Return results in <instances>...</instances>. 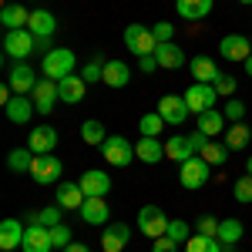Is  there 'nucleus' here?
Returning <instances> with one entry per match:
<instances>
[{"instance_id": "10", "label": "nucleus", "mask_w": 252, "mask_h": 252, "mask_svg": "<svg viewBox=\"0 0 252 252\" xmlns=\"http://www.w3.org/2000/svg\"><path fill=\"white\" fill-rule=\"evenodd\" d=\"M158 115L165 118V125H172V128H182V125H185V118L192 115V111H189L185 97H178V94H165L161 101H158Z\"/></svg>"}, {"instance_id": "52", "label": "nucleus", "mask_w": 252, "mask_h": 252, "mask_svg": "<svg viewBox=\"0 0 252 252\" xmlns=\"http://www.w3.org/2000/svg\"><path fill=\"white\" fill-rule=\"evenodd\" d=\"M239 3H252V0H239Z\"/></svg>"}, {"instance_id": "4", "label": "nucleus", "mask_w": 252, "mask_h": 252, "mask_svg": "<svg viewBox=\"0 0 252 252\" xmlns=\"http://www.w3.org/2000/svg\"><path fill=\"white\" fill-rule=\"evenodd\" d=\"M182 97H185V104H189L192 115H205V111H212V108H215L219 91H215V84H202V81H195Z\"/></svg>"}, {"instance_id": "33", "label": "nucleus", "mask_w": 252, "mask_h": 252, "mask_svg": "<svg viewBox=\"0 0 252 252\" xmlns=\"http://www.w3.org/2000/svg\"><path fill=\"white\" fill-rule=\"evenodd\" d=\"M81 138H84V145H104L108 141V131H104V125L97 121V118H88L84 125H81Z\"/></svg>"}, {"instance_id": "39", "label": "nucleus", "mask_w": 252, "mask_h": 252, "mask_svg": "<svg viewBox=\"0 0 252 252\" xmlns=\"http://www.w3.org/2000/svg\"><path fill=\"white\" fill-rule=\"evenodd\" d=\"M51 242H54V249L64 252L67 246H71V242H74V232H71V229L61 222V225H54V229H51Z\"/></svg>"}, {"instance_id": "19", "label": "nucleus", "mask_w": 252, "mask_h": 252, "mask_svg": "<svg viewBox=\"0 0 252 252\" xmlns=\"http://www.w3.org/2000/svg\"><path fill=\"white\" fill-rule=\"evenodd\" d=\"M84 91H88V81L81 78V74H67V78L58 81V94L67 104H81L84 101Z\"/></svg>"}, {"instance_id": "51", "label": "nucleus", "mask_w": 252, "mask_h": 252, "mask_svg": "<svg viewBox=\"0 0 252 252\" xmlns=\"http://www.w3.org/2000/svg\"><path fill=\"white\" fill-rule=\"evenodd\" d=\"M246 175H252V155L246 158Z\"/></svg>"}, {"instance_id": "40", "label": "nucleus", "mask_w": 252, "mask_h": 252, "mask_svg": "<svg viewBox=\"0 0 252 252\" xmlns=\"http://www.w3.org/2000/svg\"><path fill=\"white\" fill-rule=\"evenodd\" d=\"M104 64H108V61H88V64H84V67H81V78L88 81V84H94V81H101L104 78Z\"/></svg>"}, {"instance_id": "6", "label": "nucleus", "mask_w": 252, "mask_h": 252, "mask_svg": "<svg viewBox=\"0 0 252 252\" xmlns=\"http://www.w3.org/2000/svg\"><path fill=\"white\" fill-rule=\"evenodd\" d=\"M209 172H212V165H209L202 155H195V158H189V161H182L178 182H182V189L195 192V189H202V185L209 182Z\"/></svg>"}, {"instance_id": "7", "label": "nucleus", "mask_w": 252, "mask_h": 252, "mask_svg": "<svg viewBox=\"0 0 252 252\" xmlns=\"http://www.w3.org/2000/svg\"><path fill=\"white\" fill-rule=\"evenodd\" d=\"M168 215L161 212L158 205H145L141 212H138V229H141V235H148V239H161V235L168 232Z\"/></svg>"}, {"instance_id": "45", "label": "nucleus", "mask_w": 252, "mask_h": 252, "mask_svg": "<svg viewBox=\"0 0 252 252\" xmlns=\"http://www.w3.org/2000/svg\"><path fill=\"white\" fill-rule=\"evenodd\" d=\"M152 34H155V40H158V44H172V37H175V27L161 20V24H155V27H152Z\"/></svg>"}, {"instance_id": "28", "label": "nucleus", "mask_w": 252, "mask_h": 252, "mask_svg": "<svg viewBox=\"0 0 252 252\" xmlns=\"http://www.w3.org/2000/svg\"><path fill=\"white\" fill-rule=\"evenodd\" d=\"M27 31L34 34V37H51L54 31H58V20L51 10H34L31 14V24H27Z\"/></svg>"}, {"instance_id": "49", "label": "nucleus", "mask_w": 252, "mask_h": 252, "mask_svg": "<svg viewBox=\"0 0 252 252\" xmlns=\"http://www.w3.org/2000/svg\"><path fill=\"white\" fill-rule=\"evenodd\" d=\"M64 252H91V249H88L84 242H71V246H67V249H64Z\"/></svg>"}, {"instance_id": "48", "label": "nucleus", "mask_w": 252, "mask_h": 252, "mask_svg": "<svg viewBox=\"0 0 252 252\" xmlns=\"http://www.w3.org/2000/svg\"><path fill=\"white\" fill-rule=\"evenodd\" d=\"M158 67V58L155 54H145V58H138V71H145V74H152Z\"/></svg>"}, {"instance_id": "14", "label": "nucleus", "mask_w": 252, "mask_h": 252, "mask_svg": "<svg viewBox=\"0 0 252 252\" xmlns=\"http://www.w3.org/2000/svg\"><path fill=\"white\" fill-rule=\"evenodd\" d=\"M31 97H34V108H37V115H51V108H54V104L61 101V94H58V81L40 78Z\"/></svg>"}, {"instance_id": "42", "label": "nucleus", "mask_w": 252, "mask_h": 252, "mask_svg": "<svg viewBox=\"0 0 252 252\" xmlns=\"http://www.w3.org/2000/svg\"><path fill=\"white\" fill-rule=\"evenodd\" d=\"M235 202H242V205L252 202V175H242V178L235 182Z\"/></svg>"}, {"instance_id": "5", "label": "nucleus", "mask_w": 252, "mask_h": 252, "mask_svg": "<svg viewBox=\"0 0 252 252\" xmlns=\"http://www.w3.org/2000/svg\"><path fill=\"white\" fill-rule=\"evenodd\" d=\"M125 47H128L131 54H138V58H145V54H155L158 40L145 24H128V27H125Z\"/></svg>"}, {"instance_id": "3", "label": "nucleus", "mask_w": 252, "mask_h": 252, "mask_svg": "<svg viewBox=\"0 0 252 252\" xmlns=\"http://www.w3.org/2000/svg\"><path fill=\"white\" fill-rule=\"evenodd\" d=\"M37 51V37L24 27V31H7L3 34V54L14 61H27L31 54Z\"/></svg>"}, {"instance_id": "12", "label": "nucleus", "mask_w": 252, "mask_h": 252, "mask_svg": "<svg viewBox=\"0 0 252 252\" xmlns=\"http://www.w3.org/2000/svg\"><path fill=\"white\" fill-rule=\"evenodd\" d=\"M58 131L51 128V125H40V128H31V138H27V148L34 152V155H54V148H58Z\"/></svg>"}, {"instance_id": "44", "label": "nucleus", "mask_w": 252, "mask_h": 252, "mask_svg": "<svg viewBox=\"0 0 252 252\" xmlns=\"http://www.w3.org/2000/svg\"><path fill=\"white\" fill-rule=\"evenodd\" d=\"M215 91H219V97H235V78L232 74H219L215 78Z\"/></svg>"}, {"instance_id": "11", "label": "nucleus", "mask_w": 252, "mask_h": 252, "mask_svg": "<svg viewBox=\"0 0 252 252\" xmlns=\"http://www.w3.org/2000/svg\"><path fill=\"white\" fill-rule=\"evenodd\" d=\"M61 172H64V165H61L58 155H37V158H34V165H31V178H34L37 185H51V182H58Z\"/></svg>"}, {"instance_id": "41", "label": "nucleus", "mask_w": 252, "mask_h": 252, "mask_svg": "<svg viewBox=\"0 0 252 252\" xmlns=\"http://www.w3.org/2000/svg\"><path fill=\"white\" fill-rule=\"evenodd\" d=\"M168 239H175V242H189V235H192V229H189V222H182V219H172L168 222Z\"/></svg>"}, {"instance_id": "1", "label": "nucleus", "mask_w": 252, "mask_h": 252, "mask_svg": "<svg viewBox=\"0 0 252 252\" xmlns=\"http://www.w3.org/2000/svg\"><path fill=\"white\" fill-rule=\"evenodd\" d=\"M40 67H44V78H51V81L67 78V74H74V51L71 47H51L44 54Z\"/></svg>"}, {"instance_id": "50", "label": "nucleus", "mask_w": 252, "mask_h": 252, "mask_svg": "<svg viewBox=\"0 0 252 252\" xmlns=\"http://www.w3.org/2000/svg\"><path fill=\"white\" fill-rule=\"evenodd\" d=\"M242 67H246V74H249V78H252V54H249V61H246Z\"/></svg>"}, {"instance_id": "30", "label": "nucleus", "mask_w": 252, "mask_h": 252, "mask_svg": "<svg viewBox=\"0 0 252 252\" xmlns=\"http://www.w3.org/2000/svg\"><path fill=\"white\" fill-rule=\"evenodd\" d=\"M252 141V131L246 128V121H235L225 128V145H229V152H242V148H249Z\"/></svg>"}, {"instance_id": "2", "label": "nucleus", "mask_w": 252, "mask_h": 252, "mask_svg": "<svg viewBox=\"0 0 252 252\" xmlns=\"http://www.w3.org/2000/svg\"><path fill=\"white\" fill-rule=\"evenodd\" d=\"M101 155H104L108 165H115V168H128L131 158H138L135 155V145H131L125 135H108V141L101 145Z\"/></svg>"}, {"instance_id": "27", "label": "nucleus", "mask_w": 252, "mask_h": 252, "mask_svg": "<svg viewBox=\"0 0 252 252\" xmlns=\"http://www.w3.org/2000/svg\"><path fill=\"white\" fill-rule=\"evenodd\" d=\"M61 219H64V209H61V205H47V209H37V212H27L24 225H44V229H54V225H61Z\"/></svg>"}, {"instance_id": "34", "label": "nucleus", "mask_w": 252, "mask_h": 252, "mask_svg": "<svg viewBox=\"0 0 252 252\" xmlns=\"http://www.w3.org/2000/svg\"><path fill=\"white\" fill-rule=\"evenodd\" d=\"M242 232H246V229H242L239 219H222V225H219V235H215V239H219L222 246H235V242L242 239Z\"/></svg>"}, {"instance_id": "15", "label": "nucleus", "mask_w": 252, "mask_h": 252, "mask_svg": "<svg viewBox=\"0 0 252 252\" xmlns=\"http://www.w3.org/2000/svg\"><path fill=\"white\" fill-rule=\"evenodd\" d=\"M54 198H58V205L64 209V212H74V209L81 212V205L88 202V195H84V189H81V182H61Z\"/></svg>"}, {"instance_id": "54", "label": "nucleus", "mask_w": 252, "mask_h": 252, "mask_svg": "<svg viewBox=\"0 0 252 252\" xmlns=\"http://www.w3.org/2000/svg\"><path fill=\"white\" fill-rule=\"evenodd\" d=\"M14 252H17V249H14Z\"/></svg>"}, {"instance_id": "32", "label": "nucleus", "mask_w": 252, "mask_h": 252, "mask_svg": "<svg viewBox=\"0 0 252 252\" xmlns=\"http://www.w3.org/2000/svg\"><path fill=\"white\" fill-rule=\"evenodd\" d=\"M198 131L205 138H215L219 131H225V115L222 111H205V115H198Z\"/></svg>"}, {"instance_id": "9", "label": "nucleus", "mask_w": 252, "mask_h": 252, "mask_svg": "<svg viewBox=\"0 0 252 252\" xmlns=\"http://www.w3.org/2000/svg\"><path fill=\"white\" fill-rule=\"evenodd\" d=\"M219 54L225 61H235V64H246L252 54V40L246 34H225L219 40Z\"/></svg>"}, {"instance_id": "46", "label": "nucleus", "mask_w": 252, "mask_h": 252, "mask_svg": "<svg viewBox=\"0 0 252 252\" xmlns=\"http://www.w3.org/2000/svg\"><path fill=\"white\" fill-rule=\"evenodd\" d=\"M219 225H222V222H219V219H212V215H202V219H198V232L202 235H219Z\"/></svg>"}, {"instance_id": "47", "label": "nucleus", "mask_w": 252, "mask_h": 252, "mask_svg": "<svg viewBox=\"0 0 252 252\" xmlns=\"http://www.w3.org/2000/svg\"><path fill=\"white\" fill-rule=\"evenodd\" d=\"M152 252H178V242L161 235V239H152Z\"/></svg>"}, {"instance_id": "20", "label": "nucleus", "mask_w": 252, "mask_h": 252, "mask_svg": "<svg viewBox=\"0 0 252 252\" xmlns=\"http://www.w3.org/2000/svg\"><path fill=\"white\" fill-rule=\"evenodd\" d=\"M81 189H84L88 198H104V195L111 192V178L104 172H97V168H91V172L81 175Z\"/></svg>"}, {"instance_id": "23", "label": "nucleus", "mask_w": 252, "mask_h": 252, "mask_svg": "<svg viewBox=\"0 0 252 252\" xmlns=\"http://www.w3.org/2000/svg\"><path fill=\"white\" fill-rule=\"evenodd\" d=\"M108 215H111V209H108V202L104 198H88L84 205H81V219L88 222V225H108Z\"/></svg>"}, {"instance_id": "24", "label": "nucleus", "mask_w": 252, "mask_h": 252, "mask_svg": "<svg viewBox=\"0 0 252 252\" xmlns=\"http://www.w3.org/2000/svg\"><path fill=\"white\" fill-rule=\"evenodd\" d=\"M189 71H192V78L202 81V84H215V78L222 74V71H219V64H215L212 58H205V54H198V58L189 61Z\"/></svg>"}, {"instance_id": "18", "label": "nucleus", "mask_w": 252, "mask_h": 252, "mask_svg": "<svg viewBox=\"0 0 252 252\" xmlns=\"http://www.w3.org/2000/svg\"><path fill=\"white\" fill-rule=\"evenodd\" d=\"M24 232H27V225H24L20 219H3V222H0V249H3V252L20 249Z\"/></svg>"}, {"instance_id": "25", "label": "nucleus", "mask_w": 252, "mask_h": 252, "mask_svg": "<svg viewBox=\"0 0 252 252\" xmlns=\"http://www.w3.org/2000/svg\"><path fill=\"white\" fill-rule=\"evenodd\" d=\"M155 58H158V67H165V71H178V67L185 64V51L172 40V44H158Z\"/></svg>"}, {"instance_id": "16", "label": "nucleus", "mask_w": 252, "mask_h": 252, "mask_svg": "<svg viewBox=\"0 0 252 252\" xmlns=\"http://www.w3.org/2000/svg\"><path fill=\"white\" fill-rule=\"evenodd\" d=\"M128 239H131L128 225H121V222H108L104 232H101V252H121L125 246H128Z\"/></svg>"}, {"instance_id": "53", "label": "nucleus", "mask_w": 252, "mask_h": 252, "mask_svg": "<svg viewBox=\"0 0 252 252\" xmlns=\"http://www.w3.org/2000/svg\"><path fill=\"white\" fill-rule=\"evenodd\" d=\"M249 40H252V34H249Z\"/></svg>"}, {"instance_id": "22", "label": "nucleus", "mask_w": 252, "mask_h": 252, "mask_svg": "<svg viewBox=\"0 0 252 252\" xmlns=\"http://www.w3.org/2000/svg\"><path fill=\"white\" fill-rule=\"evenodd\" d=\"M0 24H3L7 31H24V27L31 24V10H27L24 3H3V10H0Z\"/></svg>"}, {"instance_id": "29", "label": "nucleus", "mask_w": 252, "mask_h": 252, "mask_svg": "<svg viewBox=\"0 0 252 252\" xmlns=\"http://www.w3.org/2000/svg\"><path fill=\"white\" fill-rule=\"evenodd\" d=\"M135 155L141 158V161H148V165H155V161L165 158V141H158V138H141L135 145Z\"/></svg>"}, {"instance_id": "37", "label": "nucleus", "mask_w": 252, "mask_h": 252, "mask_svg": "<svg viewBox=\"0 0 252 252\" xmlns=\"http://www.w3.org/2000/svg\"><path fill=\"white\" fill-rule=\"evenodd\" d=\"M185 252H222V242L212 239V235H189V242H185Z\"/></svg>"}, {"instance_id": "26", "label": "nucleus", "mask_w": 252, "mask_h": 252, "mask_svg": "<svg viewBox=\"0 0 252 252\" xmlns=\"http://www.w3.org/2000/svg\"><path fill=\"white\" fill-rule=\"evenodd\" d=\"M215 7V0H175V10L182 14L185 20H202L209 17Z\"/></svg>"}, {"instance_id": "31", "label": "nucleus", "mask_w": 252, "mask_h": 252, "mask_svg": "<svg viewBox=\"0 0 252 252\" xmlns=\"http://www.w3.org/2000/svg\"><path fill=\"white\" fill-rule=\"evenodd\" d=\"M128 78H131V71H128L125 61H108V64H104V78L101 81H104L108 88H125Z\"/></svg>"}, {"instance_id": "38", "label": "nucleus", "mask_w": 252, "mask_h": 252, "mask_svg": "<svg viewBox=\"0 0 252 252\" xmlns=\"http://www.w3.org/2000/svg\"><path fill=\"white\" fill-rule=\"evenodd\" d=\"M161 128H165V118L158 115V111H152V115H145L141 121H138L141 138H158V135H161Z\"/></svg>"}, {"instance_id": "21", "label": "nucleus", "mask_w": 252, "mask_h": 252, "mask_svg": "<svg viewBox=\"0 0 252 252\" xmlns=\"http://www.w3.org/2000/svg\"><path fill=\"white\" fill-rule=\"evenodd\" d=\"M198 152H195V145H192V138L189 135H172L168 141H165V158H172V161H189V158H195Z\"/></svg>"}, {"instance_id": "36", "label": "nucleus", "mask_w": 252, "mask_h": 252, "mask_svg": "<svg viewBox=\"0 0 252 252\" xmlns=\"http://www.w3.org/2000/svg\"><path fill=\"white\" fill-rule=\"evenodd\" d=\"M34 152H31V148H14V152H10V155H7V168H10V172H31V165H34Z\"/></svg>"}, {"instance_id": "8", "label": "nucleus", "mask_w": 252, "mask_h": 252, "mask_svg": "<svg viewBox=\"0 0 252 252\" xmlns=\"http://www.w3.org/2000/svg\"><path fill=\"white\" fill-rule=\"evenodd\" d=\"M37 71L27 64V61H17L14 67H10V74H7V84L14 88V94H34V88H37Z\"/></svg>"}, {"instance_id": "13", "label": "nucleus", "mask_w": 252, "mask_h": 252, "mask_svg": "<svg viewBox=\"0 0 252 252\" xmlns=\"http://www.w3.org/2000/svg\"><path fill=\"white\" fill-rule=\"evenodd\" d=\"M3 111H7V121H10V125H27L31 118L37 115L34 97H27V94H14L7 104H3Z\"/></svg>"}, {"instance_id": "43", "label": "nucleus", "mask_w": 252, "mask_h": 252, "mask_svg": "<svg viewBox=\"0 0 252 252\" xmlns=\"http://www.w3.org/2000/svg\"><path fill=\"white\" fill-rule=\"evenodd\" d=\"M222 115H225V121H232V125H235V121H242V118H246V104H242L239 97H229Z\"/></svg>"}, {"instance_id": "17", "label": "nucleus", "mask_w": 252, "mask_h": 252, "mask_svg": "<svg viewBox=\"0 0 252 252\" xmlns=\"http://www.w3.org/2000/svg\"><path fill=\"white\" fill-rule=\"evenodd\" d=\"M51 249H54L51 229H44V225H27L24 242H20V252H51Z\"/></svg>"}, {"instance_id": "35", "label": "nucleus", "mask_w": 252, "mask_h": 252, "mask_svg": "<svg viewBox=\"0 0 252 252\" xmlns=\"http://www.w3.org/2000/svg\"><path fill=\"white\" fill-rule=\"evenodd\" d=\"M198 155L205 158L212 168H219V165H225V158H229V145H225V141L219 145V141H212V138H209V141H205V148H202Z\"/></svg>"}]
</instances>
